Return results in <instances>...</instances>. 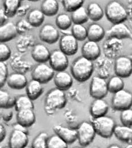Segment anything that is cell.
<instances>
[{"label": "cell", "instance_id": "cell-1", "mask_svg": "<svg viewBox=\"0 0 132 148\" xmlns=\"http://www.w3.org/2000/svg\"><path fill=\"white\" fill-rule=\"evenodd\" d=\"M94 71L93 61L82 56L73 62L71 73L76 80L79 82L87 81L92 75Z\"/></svg>", "mask_w": 132, "mask_h": 148}, {"label": "cell", "instance_id": "cell-2", "mask_svg": "<svg viewBox=\"0 0 132 148\" xmlns=\"http://www.w3.org/2000/svg\"><path fill=\"white\" fill-rule=\"evenodd\" d=\"M67 99L64 91L58 88H53L46 95L45 111L49 114H54L57 110L64 108Z\"/></svg>", "mask_w": 132, "mask_h": 148}, {"label": "cell", "instance_id": "cell-3", "mask_svg": "<svg viewBox=\"0 0 132 148\" xmlns=\"http://www.w3.org/2000/svg\"><path fill=\"white\" fill-rule=\"evenodd\" d=\"M105 15L111 22L115 24L124 22L128 19V12L121 2L117 0H113L106 5Z\"/></svg>", "mask_w": 132, "mask_h": 148}, {"label": "cell", "instance_id": "cell-4", "mask_svg": "<svg viewBox=\"0 0 132 148\" xmlns=\"http://www.w3.org/2000/svg\"><path fill=\"white\" fill-rule=\"evenodd\" d=\"M92 123L94 126L96 134L105 138L112 136L116 126L113 118L106 115L93 118Z\"/></svg>", "mask_w": 132, "mask_h": 148}, {"label": "cell", "instance_id": "cell-5", "mask_svg": "<svg viewBox=\"0 0 132 148\" xmlns=\"http://www.w3.org/2000/svg\"><path fill=\"white\" fill-rule=\"evenodd\" d=\"M77 130L78 132V140L81 146L86 147L93 142L96 132L92 122H82Z\"/></svg>", "mask_w": 132, "mask_h": 148}, {"label": "cell", "instance_id": "cell-6", "mask_svg": "<svg viewBox=\"0 0 132 148\" xmlns=\"http://www.w3.org/2000/svg\"><path fill=\"white\" fill-rule=\"evenodd\" d=\"M113 108L117 111H122L131 108L132 106V93L122 89L114 93L112 100Z\"/></svg>", "mask_w": 132, "mask_h": 148}, {"label": "cell", "instance_id": "cell-7", "mask_svg": "<svg viewBox=\"0 0 132 148\" xmlns=\"http://www.w3.org/2000/svg\"><path fill=\"white\" fill-rule=\"evenodd\" d=\"M109 92L108 82L100 76H94L90 85V95L94 99H103Z\"/></svg>", "mask_w": 132, "mask_h": 148}, {"label": "cell", "instance_id": "cell-8", "mask_svg": "<svg viewBox=\"0 0 132 148\" xmlns=\"http://www.w3.org/2000/svg\"><path fill=\"white\" fill-rule=\"evenodd\" d=\"M114 73L116 75L126 78L132 74V60L129 56H120L114 63Z\"/></svg>", "mask_w": 132, "mask_h": 148}, {"label": "cell", "instance_id": "cell-9", "mask_svg": "<svg viewBox=\"0 0 132 148\" xmlns=\"http://www.w3.org/2000/svg\"><path fill=\"white\" fill-rule=\"evenodd\" d=\"M55 70L44 63H39L33 69L32 76L42 84L49 82L55 76Z\"/></svg>", "mask_w": 132, "mask_h": 148}, {"label": "cell", "instance_id": "cell-10", "mask_svg": "<svg viewBox=\"0 0 132 148\" xmlns=\"http://www.w3.org/2000/svg\"><path fill=\"white\" fill-rule=\"evenodd\" d=\"M49 61L50 67L57 72L65 71L69 65L67 55L61 50H54L50 54Z\"/></svg>", "mask_w": 132, "mask_h": 148}, {"label": "cell", "instance_id": "cell-11", "mask_svg": "<svg viewBox=\"0 0 132 148\" xmlns=\"http://www.w3.org/2000/svg\"><path fill=\"white\" fill-rule=\"evenodd\" d=\"M123 43L121 39L115 38H108L104 44V50L105 56L109 58H117L123 49Z\"/></svg>", "mask_w": 132, "mask_h": 148}, {"label": "cell", "instance_id": "cell-12", "mask_svg": "<svg viewBox=\"0 0 132 148\" xmlns=\"http://www.w3.org/2000/svg\"><path fill=\"white\" fill-rule=\"evenodd\" d=\"M77 39L72 34H65L59 40V49L67 56H73L78 51Z\"/></svg>", "mask_w": 132, "mask_h": 148}, {"label": "cell", "instance_id": "cell-13", "mask_svg": "<svg viewBox=\"0 0 132 148\" xmlns=\"http://www.w3.org/2000/svg\"><path fill=\"white\" fill-rule=\"evenodd\" d=\"M108 38H115L119 39L129 38L132 39V33L129 27L124 23L113 24L110 29L106 32Z\"/></svg>", "mask_w": 132, "mask_h": 148}, {"label": "cell", "instance_id": "cell-14", "mask_svg": "<svg viewBox=\"0 0 132 148\" xmlns=\"http://www.w3.org/2000/svg\"><path fill=\"white\" fill-rule=\"evenodd\" d=\"M39 37L42 41L49 44H53L59 39V32L53 25L46 24L41 29Z\"/></svg>", "mask_w": 132, "mask_h": 148}, {"label": "cell", "instance_id": "cell-15", "mask_svg": "<svg viewBox=\"0 0 132 148\" xmlns=\"http://www.w3.org/2000/svg\"><path fill=\"white\" fill-rule=\"evenodd\" d=\"M81 52L83 56L94 61L100 58L101 49L97 42L89 40L83 45Z\"/></svg>", "mask_w": 132, "mask_h": 148}, {"label": "cell", "instance_id": "cell-16", "mask_svg": "<svg viewBox=\"0 0 132 148\" xmlns=\"http://www.w3.org/2000/svg\"><path fill=\"white\" fill-rule=\"evenodd\" d=\"M27 133L21 130L14 129L9 138V146L12 148H23L28 143Z\"/></svg>", "mask_w": 132, "mask_h": 148}, {"label": "cell", "instance_id": "cell-17", "mask_svg": "<svg viewBox=\"0 0 132 148\" xmlns=\"http://www.w3.org/2000/svg\"><path fill=\"white\" fill-rule=\"evenodd\" d=\"M18 30L16 25L8 22L0 26V41L1 43L8 42L17 36Z\"/></svg>", "mask_w": 132, "mask_h": 148}, {"label": "cell", "instance_id": "cell-18", "mask_svg": "<svg viewBox=\"0 0 132 148\" xmlns=\"http://www.w3.org/2000/svg\"><path fill=\"white\" fill-rule=\"evenodd\" d=\"M56 134L61 137L68 144L75 143L78 139L77 130L63 127L61 125H57L53 128Z\"/></svg>", "mask_w": 132, "mask_h": 148}, {"label": "cell", "instance_id": "cell-19", "mask_svg": "<svg viewBox=\"0 0 132 148\" xmlns=\"http://www.w3.org/2000/svg\"><path fill=\"white\" fill-rule=\"evenodd\" d=\"M54 82L57 88L65 91L73 84V79L70 75L65 71L57 72L54 77Z\"/></svg>", "mask_w": 132, "mask_h": 148}, {"label": "cell", "instance_id": "cell-20", "mask_svg": "<svg viewBox=\"0 0 132 148\" xmlns=\"http://www.w3.org/2000/svg\"><path fill=\"white\" fill-rule=\"evenodd\" d=\"M36 121V116L33 110L25 109L17 112V122L25 127L29 128Z\"/></svg>", "mask_w": 132, "mask_h": 148}, {"label": "cell", "instance_id": "cell-21", "mask_svg": "<svg viewBox=\"0 0 132 148\" xmlns=\"http://www.w3.org/2000/svg\"><path fill=\"white\" fill-rule=\"evenodd\" d=\"M108 111L109 105L103 99H95L90 108V112L92 118L105 116Z\"/></svg>", "mask_w": 132, "mask_h": 148}, {"label": "cell", "instance_id": "cell-22", "mask_svg": "<svg viewBox=\"0 0 132 148\" xmlns=\"http://www.w3.org/2000/svg\"><path fill=\"white\" fill-rule=\"evenodd\" d=\"M50 53L49 49L44 45L38 43L34 46L32 51L33 59L38 63H45L49 60Z\"/></svg>", "mask_w": 132, "mask_h": 148}, {"label": "cell", "instance_id": "cell-23", "mask_svg": "<svg viewBox=\"0 0 132 148\" xmlns=\"http://www.w3.org/2000/svg\"><path fill=\"white\" fill-rule=\"evenodd\" d=\"M8 86L15 90H21L26 87L28 80L23 74L14 73L9 75L7 79Z\"/></svg>", "mask_w": 132, "mask_h": 148}, {"label": "cell", "instance_id": "cell-24", "mask_svg": "<svg viewBox=\"0 0 132 148\" xmlns=\"http://www.w3.org/2000/svg\"><path fill=\"white\" fill-rule=\"evenodd\" d=\"M26 88L27 96L33 101L37 100L39 97L44 90L42 83L33 79L28 83Z\"/></svg>", "mask_w": 132, "mask_h": 148}, {"label": "cell", "instance_id": "cell-25", "mask_svg": "<svg viewBox=\"0 0 132 148\" xmlns=\"http://www.w3.org/2000/svg\"><path fill=\"white\" fill-rule=\"evenodd\" d=\"M114 134L119 140L129 144L132 143V128L125 125H116Z\"/></svg>", "mask_w": 132, "mask_h": 148}, {"label": "cell", "instance_id": "cell-26", "mask_svg": "<svg viewBox=\"0 0 132 148\" xmlns=\"http://www.w3.org/2000/svg\"><path fill=\"white\" fill-rule=\"evenodd\" d=\"M106 34L104 27L98 23L91 24L88 29V39L96 42H100Z\"/></svg>", "mask_w": 132, "mask_h": 148}, {"label": "cell", "instance_id": "cell-27", "mask_svg": "<svg viewBox=\"0 0 132 148\" xmlns=\"http://www.w3.org/2000/svg\"><path fill=\"white\" fill-rule=\"evenodd\" d=\"M59 5L57 0H44L41 4V10L45 16H53L58 12Z\"/></svg>", "mask_w": 132, "mask_h": 148}, {"label": "cell", "instance_id": "cell-28", "mask_svg": "<svg viewBox=\"0 0 132 148\" xmlns=\"http://www.w3.org/2000/svg\"><path fill=\"white\" fill-rule=\"evenodd\" d=\"M87 11L89 19L93 21H98L103 18L104 12L101 6L96 2H92L89 4Z\"/></svg>", "mask_w": 132, "mask_h": 148}, {"label": "cell", "instance_id": "cell-29", "mask_svg": "<svg viewBox=\"0 0 132 148\" xmlns=\"http://www.w3.org/2000/svg\"><path fill=\"white\" fill-rule=\"evenodd\" d=\"M45 16L41 10L35 9L29 12L27 20L33 27H37L40 26L44 22Z\"/></svg>", "mask_w": 132, "mask_h": 148}, {"label": "cell", "instance_id": "cell-30", "mask_svg": "<svg viewBox=\"0 0 132 148\" xmlns=\"http://www.w3.org/2000/svg\"><path fill=\"white\" fill-rule=\"evenodd\" d=\"M22 0H3V9L9 17H13L21 5Z\"/></svg>", "mask_w": 132, "mask_h": 148}, {"label": "cell", "instance_id": "cell-31", "mask_svg": "<svg viewBox=\"0 0 132 148\" xmlns=\"http://www.w3.org/2000/svg\"><path fill=\"white\" fill-rule=\"evenodd\" d=\"M16 98L6 91H0V107L1 108L10 109L15 106Z\"/></svg>", "mask_w": 132, "mask_h": 148}, {"label": "cell", "instance_id": "cell-32", "mask_svg": "<svg viewBox=\"0 0 132 148\" xmlns=\"http://www.w3.org/2000/svg\"><path fill=\"white\" fill-rule=\"evenodd\" d=\"M71 17L73 22L75 24L85 23L89 19L87 9L82 6L72 12Z\"/></svg>", "mask_w": 132, "mask_h": 148}, {"label": "cell", "instance_id": "cell-33", "mask_svg": "<svg viewBox=\"0 0 132 148\" xmlns=\"http://www.w3.org/2000/svg\"><path fill=\"white\" fill-rule=\"evenodd\" d=\"M15 107L17 112L25 109H30L33 110L35 109L33 100L28 96L25 95L20 96L16 98Z\"/></svg>", "mask_w": 132, "mask_h": 148}, {"label": "cell", "instance_id": "cell-34", "mask_svg": "<svg viewBox=\"0 0 132 148\" xmlns=\"http://www.w3.org/2000/svg\"><path fill=\"white\" fill-rule=\"evenodd\" d=\"M108 87L109 92L112 93L124 89V82L122 78L116 75L112 76L108 82Z\"/></svg>", "mask_w": 132, "mask_h": 148}, {"label": "cell", "instance_id": "cell-35", "mask_svg": "<svg viewBox=\"0 0 132 148\" xmlns=\"http://www.w3.org/2000/svg\"><path fill=\"white\" fill-rule=\"evenodd\" d=\"M72 17L65 13L59 14L56 19V24L57 27L62 30L69 29L72 26Z\"/></svg>", "mask_w": 132, "mask_h": 148}, {"label": "cell", "instance_id": "cell-36", "mask_svg": "<svg viewBox=\"0 0 132 148\" xmlns=\"http://www.w3.org/2000/svg\"><path fill=\"white\" fill-rule=\"evenodd\" d=\"M72 35L79 41H83L88 38V29L82 24H75L72 29Z\"/></svg>", "mask_w": 132, "mask_h": 148}, {"label": "cell", "instance_id": "cell-37", "mask_svg": "<svg viewBox=\"0 0 132 148\" xmlns=\"http://www.w3.org/2000/svg\"><path fill=\"white\" fill-rule=\"evenodd\" d=\"M48 148H66L68 144L58 134H54L48 138Z\"/></svg>", "mask_w": 132, "mask_h": 148}, {"label": "cell", "instance_id": "cell-38", "mask_svg": "<svg viewBox=\"0 0 132 148\" xmlns=\"http://www.w3.org/2000/svg\"><path fill=\"white\" fill-rule=\"evenodd\" d=\"M48 135L45 132H41L38 134L32 142V148H48Z\"/></svg>", "mask_w": 132, "mask_h": 148}, {"label": "cell", "instance_id": "cell-39", "mask_svg": "<svg viewBox=\"0 0 132 148\" xmlns=\"http://www.w3.org/2000/svg\"><path fill=\"white\" fill-rule=\"evenodd\" d=\"M85 0H62V4L65 10L68 12H73L82 6Z\"/></svg>", "mask_w": 132, "mask_h": 148}, {"label": "cell", "instance_id": "cell-40", "mask_svg": "<svg viewBox=\"0 0 132 148\" xmlns=\"http://www.w3.org/2000/svg\"><path fill=\"white\" fill-rule=\"evenodd\" d=\"M120 120L122 125L128 127H132V109L131 108L121 111Z\"/></svg>", "mask_w": 132, "mask_h": 148}, {"label": "cell", "instance_id": "cell-41", "mask_svg": "<svg viewBox=\"0 0 132 148\" xmlns=\"http://www.w3.org/2000/svg\"><path fill=\"white\" fill-rule=\"evenodd\" d=\"M12 55V51L9 47L5 44L1 43L0 44V61L5 62L8 60Z\"/></svg>", "mask_w": 132, "mask_h": 148}, {"label": "cell", "instance_id": "cell-42", "mask_svg": "<svg viewBox=\"0 0 132 148\" xmlns=\"http://www.w3.org/2000/svg\"><path fill=\"white\" fill-rule=\"evenodd\" d=\"M8 77V66L5 62L0 61V86L2 87Z\"/></svg>", "mask_w": 132, "mask_h": 148}, {"label": "cell", "instance_id": "cell-43", "mask_svg": "<svg viewBox=\"0 0 132 148\" xmlns=\"http://www.w3.org/2000/svg\"><path fill=\"white\" fill-rule=\"evenodd\" d=\"M18 32L21 34H25L30 31L33 27L28 20L21 19L19 21L16 25Z\"/></svg>", "mask_w": 132, "mask_h": 148}, {"label": "cell", "instance_id": "cell-44", "mask_svg": "<svg viewBox=\"0 0 132 148\" xmlns=\"http://www.w3.org/2000/svg\"><path fill=\"white\" fill-rule=\"evenodd\" d=\"M2 109V112L1 113L2 119L5 121H8L10 120L13 117V112L10 110V109L1 108Z\"/></svg>", "mask_w": 132, "mask_h": 148}, {"label": "cell", "instance_id": "cell-45", "mask_svg": "<svg viewBox=\"0 0 132 148\" xmlns=\"http://www.w3.org/2000/svg\"><path fill=\"white\" fill-rule=\"evenodd\" d=\"M30 6L29 4H26L24 5H21L19 6V8L17 12L16 15L19 16V17H22L24 16L26 13H27L28 10L30 9Z\"/></svg>", "mask_w": 132, "mask_h": 148}, {"label": "cell", "instance_id": "cell-46", "mask_svg": "<svg viewBox=\"0 0 132 148\" xmlns=\"http://www.w3.org/2000/svg\"><path fill=\"white\" fill-rule=\"evenodd\" d=\"M9 17L6 15L5 10L3 9H0V23L1 25H3L4 23H6V21H8V19Z\"/></svg>", "mask_w": 132, "mask_h": 148}, {"label": "cell", "instance_id": "cell-47", "mask_svg": "<svg viewBox=\"0 0 132 148\" xmlns=\"http://www.w3.org/2000/svg\"><path fill=\"white\" fill-rule=\"evenodd\" d=\"M6 131L5 130V128L3 125L1 124L0 125V141L2 142L5 139L6 137Z\"/></svg>", "mask_w": 132, "mask_h": 148}, {"label": "cell", "instance_id": "cell-48", "mask_svg": "<svg viewBox=\"0 0 132 148\" xmlns=\"http://www.w3.org/2000/svg\"><path fill=\"white\" fill-rule=\"evenodd\" d=\"M27 128H28L23 127V125L19 124L18 123H17L16 125H15V126H14V129L21 130L23 131V132H26V133H27V132H28Z\"/></svg>", "mask_w": 132, "mask_h": 148}, {"label": "cell", "instance_id": "cell-49", "mask_svg": "<svg viewBox=\"0 0 132 148\" xmlns=\"http://www.w3.org/2000/svg\"><path fill=\"white\" fill-rule=\"evenodd\" d=\"M109 148H120V147H118V145H112L111 147H109Z\"/></svg>", "mask_w": 132, "mask_h": 148}, {"label": "cell", "instance_id": "cell-50", "mask_svg": "<svg viewBox=\"0 0 132 148\" xmlns=\"http://www.w3.org/2000/svg\"><path fill=\"white\" fill-rule=\"evenodd\" d=\"M126 148H132V143L131 144H129L126 147Z\"/></svg>", "mask_w": 132, "mask_h": 148}, {"label": "cell", "instance_id": "cell-51", "mask_svg": "<svg viewBox=\"0 0 132 148\" xmlns=\"http://www.w3.org/2000/svg\"><path fill=\"white\" fill-rule=\"evenodd\" d=\"M29 1H33V2H36V1H39V0H28Z\"/></svg>", "mask_w": 132, "mask_h": 148}, {"label": "cell", "instance_id": "cell-52", "mask_svg": "<svg viewBox=\"0 0 132 148\" xmlns=\"http://www.w3.org/2000/svg\"><path fill=\"white\" fill-rule=\"evenodd\" d=\"M129 57H130V58H131V59H132V54H131V56H129Z\"/></svg>", "mask_w": 132, "mask_h": 148}]
</instances>
